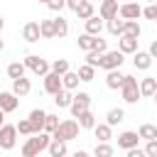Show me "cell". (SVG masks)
<instances>
[{
  "label": "cell",
  "mask_w": 157,
  "mask_h": 157,
  "mask_svg": "<svg viewBox=\"0 0 157 157\" xmlns=\"http://www.w3.org/2000/svg\"><path fill=\"white\" fill-rule=\"evenodd\" d=\"M49 140H52V135H47V132H37V135L27 137V142L22 145V157H39V152L47 150Z\"/></svg>",
  "instance_id": "cell-1"
},
{
  "label": "cell",
  "mask_w": 157,
  "mask_h": 157,
  "mask_svg": "<svg viewBox=\"0 0 157 157\" xmlns=\"http://www.w3.org/2000/svg\"><path fill=\"white\" fill-rule=\"evenodd\" d=\"M78 123L76 120H61L59 125H56V130L52 132V140H61V142H69V140H76L78 137Z\"/></svg>",
  "instance_id": "cell-2"
},
{
  "label": "cell",
  "mask_w": 157,
  "mask_h": 157,
  "mask_svg": "<svg viewBox=\"0 0 157 157\" xmlns=\"http://www.w3.org/2000/svg\"><path fill=\"white\" fill-rule=\"evenodd\" d=\"M120 93H123V101L125 103H137L142 96H140V88H137V78L135 76H123V83H120Z\"/></svg>",
  "instance_id": "cell-3"
},
{
  "label": "cell",
  "mask_w": 157,
  "mask_h": 157,
  "mask_svg": "<svg viewBox=\"0 0 157 157\" xmlns=\"http://www.w3.org/2000/svg\"><path fill=\"white\" fill-rule=\"evenodd\" d=\"M76 42H78V49H83V52H98V54L105 52V39H101V37H91L83 32Z\"/></svg>",
  "instance_id": "cell-4"
},
{
  "label": "cell",
  "mask_w": 157,
  "mask_h": 157,
  "mask_svg": "<svg viewBox=\"0 0 157 157\" xmlns=\"http://www.w3.org/2000/svg\"><path fill=\"white\" fill-rule=\"evenodd\" d=\"M123 56H125V54H120L118 49H113V52H103V54H101V69H105V71H115V69H120V66H123Z\"/></svg>",
  "instance_id": "cell-5"
},
{
  "label": "cell",
  "mask_w": 157,
  "mask_h": 157,
  "mask_svg": "<svg viewBox=\"0 0 157 157\" xmlns=\"http://www.w3.org/2000/svg\"><path fill=\"white\" fill-rule=\"evenodd\" d=\"M22 66H25V69H29V71H34L37 76H47V74H49V64H47L42 56H37V54H29V56H25Z\"/></svg>",
  "instance_id": "cell-6"
},
{
  "label": "cell",
  "mask_w": 157,
  "mask_h": 157,
  "mask_svg": "<svg viewBox=\"0 0 157 157\" xmlns=\"http://www.w3.org/2000/svg\"><path fill=\"white\" fill-rule=\"evenodd\" d=\"M88 105H91V96H88L86 91H78V93L71 98V105H69V108H71V115L76 118V115H81L83 110H88Z\"/></svg>",
  "instance_id": "cell-7"
},
{
  "label": "cell",
  "mask_w": 157,
  "mask_h": 157,
  "mask_svg": "<svg viewBox=\"0 0 157 157\" xmlns=\"http://www.w3.org/2000/svg\"><path fill=\"white\" fill-rule=\"evenodd\" d=\"M17 142V130L15 125H2L0 128V150H12Z\"/></svg>",
  "instance_id": "cell-8"
},
{
  "label": "cell",
  "mask_w": 157,
  "mask_h": 157,
  "mask_svg": "<svg viewBox=\"0 0 157 157\" xmlns=\"http://www.w3.org/2000/svg\"><path fill=\"white\" fill-rule=\"evenodd\" d=\"M118 15H120V20H137L142 15V7L137 2H123V5H118Z\"/></svg>",
  "instance_id": "cell-9"
},
{
  "label": "cell",
  "mask_w": 157,
  "mask_h": 157,
  "mask_svg": "<svg viewBox=\"0 0 157 157\" xmlns=\"http://www.w3.org/2000/svg\"><path fill=\"white\" fill-rule=\"evenodd\" d=\"M17 105H20V98L12 91H0V110L2 113H12V110H17Z\"/></svg>",
  "instance_id": "cell-10"
},
{
  "label": "cell",
  "mask_w": 157,
  "mask_h": 157,
  "mask_svg": "<svg viewBox=\"0 0 157 157\" xmlns=\"http://www.w3.org/2000/svg\"><path fill=\"white\" fill-rule=\"evenodd\" d=\"M137 142H140V137H137L135 130H125V132L118 135V147L120 150H132V147H137Z\"/></svg>",
  "instance_id": "cell-11"
},
{
  "label": "cell",
  "mask_w": 157,
  "mask_h": 157,
  "mask_svg": "<svg viewBox=\"0 0 157 157\" xmlns=\"http://www.w3.org/2000/svg\"><path fill=\"white\" fill-rule=\"evenodd\" d=\"M98 17L101 20H113V17H118V0H103L101 2V7H98Z\"/></svg>",
  "instance_id": "cell-12"
},
{
  "label": "cell",
  "mask_w": 157,
  "mask_h": 157,
  "mask_svg": "<svg viewBox=\"0 0 157 157\" xmlns=\"http://www.w3.org/2000/svg\"><path fill=\"white\" fill-rule=\"evenodd\" d=\"M44 118H47V113L42 110V108H34L32 113H29V125H32V132L37 135V132H44Z\"/></svg>",
  "instance_id": "cell-13"
},
{
  "label": "cell",
  "mask_w": 157,
  "mask_h": 157,
  "mask_svg": "<svg viewBox=\"0 0 157 157\" xmlns=\"http://www.w3.org/2000/svg\"><path fill=\"white\" fill-rule=\"evenodd\" d=\"M137 37H128V34H123L120 39H118V52L120 54H135L137 52Z\"/></svg>",
  "instance_id": "cell-14"
},
{
  "label": "cell",
  "mask_w": 157,
  "mask_h": 157,
  "mask_svg": "<svg viewBox=\"0 0 157 157\" xmlns=\"http://www.w3.org/2000/svg\"><path fill=\"white\" fill-rule=\"evenodd\" d=\"M22 39L29 42V44L39 42V39H42V37H39V22H27V25L22 27Z\"/></svg>",
  "instance_id": "cell-15"
},
{
  "label": "cell",
  "mask_w": 157,
  "mask_h": 157,
  "mask_svg": "<svg viewBox=\"0 0 157 157\" xmlns=\"http://www.w3.org/2000/svg\"><path fill=\"white\" fill-rule=\"evenodd\" d=\"M42 78H44V91H47V93H52V96H54V93H59V91H61V76H56V74H52V71H49V74H47V76H42Z\"/></svg>",
  "instance_id": "cell-16"
},
{
  "label": "cell",
  "mask_w": 157,
  "mask_h": 157,
  "mask_svg": "<svg viewBox=\"0 0 157 157\" xmlns=\"http://www.w3.org/2000/svg\"><path fill=\"white\" fill-rule=\"evenodd\" d=\"M132 64H135V69H140V71H147L150 66H152V56L147 54V52H135V59H132Z\"/></svg>",
  "instance_id": "cell-17"
},
{
  "label": "cell",
  "mask_w": 157,
  "mask_h": 157,
  "mask_svg": "<svg viewBox=\"0 0 157 157\" xmlns=\"http://www.w3.org/2000/svg\"><path fill=\"white\" fill-rule=\"evenodd\" d=\"M29 91H32L29 78H25V76H22V78H15V81H12V93H15L17 98H20V96H27Z\"/></svg>",
  "instance_id": "cell-18"
},
{
  "label": "cell",
  "mask_w": 157,
  "mask_h": 157,
  "mask_svg": "<svg viewBox=\"0 0 157 157\" xmlns=\"http://www.w3.org/2000/svg\"><path fill=\"white\" fill-rule=\"evenodd\" d=\"M86 22V34H91V37H98L101 34V29H103V20L101 17H88V20H83Z\"/></svg>",
  "instance_id": "cell-19"
},
{
  "label": "cell",
  "mask_w": 157,
  "mask_h": 157,
  "mask_svg": "<svg viewBox=\"0 0 157 157\" xmlns=\"http://www.w3.org/2000/svg\"><path fill=\"white\" fill-rule=\"evenodd\" d=\"M137 88H140V96H155V91H157V81L152 78V76H147V78H142L140 83H137Z\"/></svg>",
  "instance_id": "cell-20"
},
{
  "label": "cell",
  "mask_w": 157,
  "mask_h": 157,
  "mask_svg": "<svg viewBox=\"0 0 157 157\" xmlns=\"http://www.w3.org/2000/svg\"><path fill=\"white\" fill-rule=\"evenodd\" d=\"M93 132H96V140H98V142H108V140L113 137V128L105 125V123H101V125L96 123V125H93Z\"/></svg>",
  "instance_id": "cell-21"
},
{
  "label": "cell",
  "mask_w": 157,
  "mask_h": 157,
  "mask_svg": "<svg viewBox=\"0 0 157 157\" xmlns=\"http://www.w3.org/2000/svg\"><path fill=\"white\" fill-rule=\"evenodd\" d=\"M47 150H49V157H66V142H61V140H49V145H47Z\"/></svg>",
  "instance_id": "cell-22"
},
{
  "label": "cell",
  "mask_w": 157,
  "mask_h": 157,
  "mask_svg": "<svg viewBox=\"0 0 157 157\" xmlns=\"http://www.w3.org/2000/svg\"><path fill=\"white\" fill-rule=\"evenodd\" d=\"M125 120V110L123 108H110L108 110V115H105V125H118V123H123Z\"/></svg>",
  "instance_id": "cell-23"
},
{
  "label": "cell",
  "mask_w": 157,
  "mask_h": 157,
  "mask_svg": "<svg viewBox=\"0 0 157 157\" xmlns=\"http://www.w3.org/2000/svg\"><path fill=\"white\" fill-rule=\"evenodd\" d=\"M52 25H54V37H66L69 34V22L59 15V17H54L52 20Z\"/></svg>",
  "instance_id": "cell-24"
},
{
  "label": "cell",
  "mask_w": 157,
  "mask_h": 157,
  "mask_svg": "<svg viewBox=\"0 0 157 157\" xmlns=\"http://www.w3.org/2000/svg\"><path fill=\"white\" fill-rule=\"evenodd\" d=\"M76 118H78V120H76V123H78V128H83V130H91V128L96 125V115H93L91 110H83V113H81V115H76Z\"/></svg>",
  "instance_id": "cell-25"
},
{
  "label": "cell",
  "mask_w": 157,
  "mask_h": 157,
  "mask_svg": "<svg viewBox=\"0 0 157 157\" xmlns=\"http://www.w3.org/2000/svg\"><path fill=\"white\" fill-rule=\"evenodd\" d=\"M137 137H140V140H157V128H155L152 123H145V125H140Z\"/></svg>",
  "instance_id": "cell-26"
},
{
  "label": "cell",
  "mask_w": 157,
  "mask_h": 157,
  "mask_svg": "<svg viewBox=\"0 0 157 157\" xmlns=\"http://www.w3.org/2000/svg\"><path fill=\"white\" fill-rule=\"evenodd\" d=\"M76 86H78V76H76V71H66V74L61 76V88L74 91Z\"/></svg>",
  "instance_id": "cell-27"
},
{
  "label": "cell",
  "mask_w": 157,
  "mask_h": 157,
  "mask_svg": "<svg viewBox=\"0 0 157 157\" xmlns=\"http://www.w3.org/2000/svg\"><path fill=\"white\" fill-rule=\"evenodd\" d=\"M123 76H125V74H120L118 69H115V71H108V76H105V86H108V88H113V91H115V88H120Z\"/></svg>",
  "instance_id": "cell-28"
},
{
  "label": "cell",
  "mask_w": 157,
  "mask_h": 157,
  "mask_svg": "<svg viewBox=\"0 0 157 157\" xmlns=\"http://www.w3.org/2000/svg\"><path fill=\"white\" fill-rule=\"evenodd\" d=\"M71 98H74V96H71V91H66V88H61L59 93H54V103H56L59 108H69V105H71Z\"/></svg>",
  "instance_id": "cell-29"
},
{
  "label": "cell",
  "mask_w": 157,
  "mask_h": 157,
  "mask_svg": "<svg viewBox=\"0 0 157 157\" xmlns=\"http://www.w3.org/2000/svg\"><path fill=\"white\" fill-rule=\"evenodd\" d=\"M123 34H128V37H140L142 34V27L135 22V20H125V27H123ZM120 34V37H123Z\"/></svg>",
  "instance_id": "cell-30"
},
{
  "label": "cell",
  "mask_w": 157,
  "mask_h": 157,
  "mask_svg": "<svg viewBox=\"0 0 157 157\" xmlns=\"http://www.w3.org/2000/svg\"><path fill=\"white\" fill-rule=\"evenodd\" d=\"M39 37L54 39V25H52V20H39Z\"/></svg>",
  "instance_id": "cell-31"
},
{
  "label": "cell",
  "mask_w": 157,
  "mask_h": 157,
  "mask_svg": "<svg viewBox=\"0 0 157 157\" xmlns=\"http://www.w3.org/2000/svg\"><path fill=\"white\" fill-rule=\"evenodd\" d=\"M49 71L56 74V76H64V74L71 71V69H69V61H66V59H56L54 64H49Z\"/></svg>",
  "instance_id": "cell-32"
},
{
  "label": "cell",
  "mask_w": 157,
  "mask_h": 157,
  "mask_svg": "<svg viewBox=\"0 0 157 157\" xmlns=\"http://www.w3.org/2000/svg\"><path fill=\"white\" fill-rule=\"evenodd\" d=\"M76 17H78V20H88V17H93V5H91L88 0H83V2L78 5V10H76Z\"/></svg>",
  "instance_id": "cell-33"
},
{
  "label": "cell",
  "mask_w": 157,
  "mask_h": 157,
  "mask_svg": "<svg viewBox=\"0 0 157 157\" xmlns=\"http://www.w3.org/2000/svg\"><path fill=\"white\" fill-rule=\"evenodd\" d=\"M105 25H108V32H110V34L120 37V34H123V27H125V20H118V17H113V20H108Z\"/></svg>",
  "instance_id": "cell-34"
},
{
  "label": "cell",
  "mask_w": 157,
  "mask_h": 157,
  "mask_svg": "<svg viewBox=\"0 0 157 157\" xmlns=\"http://www.w3.org/2000/svg\"><path fill=\"white\" fill-rule=\"evenodd\" d=\"M7 76L15 81V78H22L25 76V66H22V61H12L10 66H7Z\"/></svg>",
  "instance_id": "cell-35"
},
{
  "label": "cell",
  "mask_w": 157,
  "mask_h": 157,
  "mask_svg": "<svg viewBox=\"0 0 157 157\" xmlns=\"http://www.w3.org/2000/svg\"><path fill=\"white\" fill-rule=\"evenodd\" d=\"M76 76H78V81H93V76H96V69H91V66H78V71H76Z\"/></svg>",
  "instance_id": "cell-36"
},
{
  "label": "cell",
  "mask_w": 157,
  "mask_h": 157,
  "mask_svg": "<svg viewBox=\"0 0 157 157\" xmlns=\"http://www.w3.org/2000/svg\"><path fill=\"white\" fill-rule=\"evenodd\" d=\"M96 157H113V147L108 142H96V150H93Z\"/></svg>",
  "instance_id": "cell-37"
},
{
  "label": "cell",
  "mask_w": 157,
  "mask_h": 157,
  "mask_svg": "<svg viewBox=\"0 0 157 157\" xmlns=\"http://www.w3.org/2000/svg\"><path fill=\"white\" fill-rule=\"evenodd\" d=\"M56 125H59V118H56V115H52V113H47V118H44V132H47V135H52V132L56 130Z\"/></svg>",
  "instance_id": "cell-38"
},
{
  "label": "cell",
  "mask_w": 157,
  "mask_h": 157,
  "mask_svg": "<svg viewBox=\"0 0 157 157\" xmlns=\"http://www.w3.org/2000/svg\"><path fill=\"white\" fill-rule=\"evenodd\" d=\"M86 66H91V69L101 66V54L98 52H86Z\"/></svg>",
  "instance_id": "cell-39"
},
{
  "label": "cell",
  "mask_w": 157,
  "mask_h": 157,
  "mask_svg": "<svg viewBox=\"0 0 157 157\" xmlns=\"http://www.w3.org/2000/svg\"><path fill=\"white\" fill-rule=\"evenodd\" d=\"M15 130H17L20 135H34V132H32V125H29V120H27V118H25V120H20V123L15 125Z\"/></svg>",
  "instance_id": "cell-40"
},
{
  "label": "cell",
  "mask_w": 157,
  "mask_h": 157,
  "mask_svg": "<svg viewBox=\"0 0 157 157\" xmlns=\"http://www.w3.org/2000/svg\"><path fill=\"white\" fill-rule=\"evenodd\" d=\"M47 7H49L52 12H61V10L66 7V0H47Z\"/></svg>",
  "instance_id": "cell-41"
},
{
  "label": "cell",
  "mask_w": 157,
  "mask_h": 157,
  "mask_svg": "<svg viewBox=\"0 0 157 157\" xmlns=\"http://www.w3.org/2000/svg\"><path fill=\"white\" fill-rule=\"evenodd\" d=\"M147 157H157V140H147V147L142 150Z\"/></svg>",
  "instance_id": "cell-42"
},
{
  "label": "cell",
  "mask_w": 157,
  "mask_h": 157,
  "mask_svg": "<svg viewBox=\"0 0 157 157\" xmlns=\"http://www.w3.org/2000/svg\"><path fill=\"white\" fill-rule=\"evenodd\" d=\"M142 15H145L147 20H157V5H147V7L142 10Z\"/></svg>",
  "instance_id": "cell-43"
},
{
  "label": "cell",
  "mask_w": 157,
  "mask_h": 157,
  "mask_svg": "<svg viewBox=\"0 0 157 157\" xmlns=\"http://www.w3.org/2000/svg\"><path fill=\"white\" fill-rule=\"evenodd\" d=\"M128 157H147L140 147H132V150H128Z\"/></svg>",
  "instance_id": "cell-44"
},
{
  "label": "cell",
  "mask_w": 157,
  "mask_h": 157,
  "mask_svg": "<svg viewBox=\"0 0 157 157\" xmlns=\"http://www.w3.org/2000/svg\"><path fill=\"white\" fill-rule=\"evenodd\" d=\"M81 2H83V0H66V7H69V10H74V12H76V10H78V5H81Z\"/></svg>",
  "instance_id": "cell-45"
},
{
  "label": "cell",
  "mask_w": 157,
  "mask_h": 157,
  "mask_svg": "<svg viewBox=\"0 0 157 157\" xmlns=\"http://www.w3.org/2000/svg\"><path fill=\"white\" fill-rule=\"evenodd\" d=\"M71 157H91V155H88V152H86V150H76V152H74V155H71Z\"/></svg>",
  "instance_id": "cell-46"
},
{
  "label": "cell",
  "mask_w": 157,
  "mask_h": 157,
  "mask_svg": "<svg viewBox=\"0 0 157 157\" xmlns=\"http://www.w3.org/2000/svg\"><path fill=\"white\" fill-rule=\"evenodd\" d=\"M2 125H5V113L0 110V128H2Z\"/></svg>",
  "instance_id": "cell-47"
},
{
  "label": "cell",
  "mask_w": 157,
  "mask_h": 157,
  "mask_svg": "<svg viewBox=\"0 0 157 157\" xmlns=\"http://www.w3.org/2000/svg\"><path fill=\"white\" fill-rule=\"evenodd\" d=\"M2 27H5V17L0 15V32H2Z\"/></svg>",
  "instance_id": "cell-48"
},
{
  "label": "cell",
  "mask_w": 157,
  "mask_h": 157,
  "mask_svg": "<svg viewBox=\"0 0 157 157\" xmlns=\"http://www.w3.org/2000/svg\"><path fill=\"white\" fill-rule=\"evenodd\" d=\"M147 2H150V5H155V2H157V0H147Z\"/></svg>",
  "instance_id": "cell-49"
},
{
  "label": "cell",
  "mask_w": 157,
  "mask_h": 157,
  "mask_svg": "<svg viewBox=\"0 0 157 157\" xmlns=\"http://www.w3.org/2000/svg\"><path fill=\"white\" fill-rule=\"evenodd\" d=\"M0 52H2V39H0Z\"/></svg>",
  "instance_id": "cell-50"
},
{
  "label": "cell",
  "mask_w": 157,
  "mask_h": 157,
  "mask_svg": "<svg viewBox=\"0 0 157 157\" xmlns=\"http://www.w3.org/2000/svg\"><path fill=\"white\" fill-rule=\"evenodd\" d=\"M39 2H44V5H47V0H39Z\"/></svg>",
  "instance_id": "cell-51"
},
{
  "label": "cell",
  "mask_w": 157,
  "mask_h": 157,
  "mask_svg": "<svg viewBox=\"0 0 157 157\" xmlns=\"http://www.w3.org/2000/svg\"><path fill=\"white\" fill-rule=\"evenodd\" d=\"M123 2H130V0H123Z\"/></svg>",
  "instance_id": "cell-52"
}]
</instances>
